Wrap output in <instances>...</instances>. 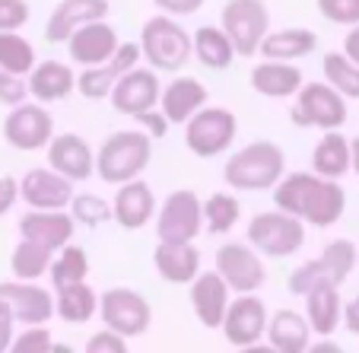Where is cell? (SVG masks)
<instances>
[{
	"label": "cell",
	"mask_w": 359,
	"mask_h": 353,
	"mask_svg": "<svg viewBox=\"0 0 359 353\" xmlns=\"http://www.w3.org/2000/svg\"><path fill=\"white\" fill-rule=\"evenodd\" d=\"M273 207L299 217L305 226L327 229L346 211V191L337 178H325L318 172H283L273 185Z\"/></svg>",
	"instance_id": "6da1fadb"
},
{
	"label": "cell",
	"mask_w": 359,
	"mask_h": 353,
	"mask_svg": "<svg viewBox=\"0 0 359 353\" xmlns=\"http://www.w3.org/2000/svg\"><path fill=\"white\" fill-rule=\"evenodd\" d=\"M286 172V153L273 140H255L232 153L223 166V178L236 191H271Z\"/></svg>",
	"instance_id": "7a4b0ae2"
},
{
	"label": "cell",
	"mask_w": 359,
	"mask_h": 353,
	"mask_svg": "<svg viewBox=\"0 0 359 353\" xmlns=\"http://www.w3.org/2000/svg\"><path fill=\"white\" fill-rule=\"evenodd\" d=\"M153 159V137L147 131H118L105 137L95 153V175L109 185L140 178Z\"/></svg>",
	"instance_id": "3957f363"
},
{
	"label": "cell",
	"mask_w": 359,
	"mask_h": 353,
	"mask_svg": "<svg viewBox=\"0 0 359 353\" xmlns=\"http://www.w3.org/2000/svg\"><path fill=\"white\" fill-rule=\"evenodd\" d=\"M140 55L156 74H175L191 61V35L169 13L149 16L140 29Z\"/></svg>",
	"instance_id": "277c9868"
},
{
	"label": "cell",
	"mask_w": 359,
	"mask_h": 353,
	"mask_svg": "<svg viewBox=\"0 0 359 353\" xmlns=\"http://www.w3.org/2000/svg\"><path fill=\"white\" fill-rule=\"evenodd\" d=\"M245 242L264 258H292L305 245V223L286 211H264L248 220Z\"/></svg>",
	"instance_id": "5b68a950"
},
{
	"label": "cell",
	"mask_w": 359,
	"mask_h": 353,
	"mask_svg": "<svg viewBox=\"0 0 359 353\" xmlns=\"http://www.w3.org/2000/svg\"><path fill=\"white\" fill-rule=\"evenodd\" d=\"M219 29L229 35L238 58H255L261 39L271 32V10L264 0H226L219 10Z\"/></svg>",
	"instance_id": "8992f818"
},
{
	"label": "cell",
	"mask_w": 359,
	"mask_h": 353,
	"mask_svg": "<svg viewBox=\"0 0 359 353\" xmlns=\"http://www.w3.org/2000/svg\"><path fill=\"white\" fill-rule=\"evenodd\" d=\"M236 134H238V118L229 109H219V105H203L201 112H194L184 121V147L201 159L223 156L232 147Z\"/></svg>",
	"instance_id": "52a82bcc"
},
{
	"label": "cell",
	"mask_w": 359,
	"mask_h": 353,
	"mask_svg": "<svg viewBox=\"0 0 359 353\" xmlns=\"http://www.w3.org/2000/svg\"><path fill=\"white\" fill-rule=\"evenodd\" d=\"M292 99L296 102L290 109V118L299 128L337 131L346 124V99L331 83H302Z\"/></svg>",
	"instance_id": "ba28073f"
},
{
	"label": "cell",
	"mask_w": 359,
	"mask_h": 353,
	"mask_svg": "<svg viewBox=\"0 0 359 353\" xmlns=\"http://www.w3.org/2000/svg\"><path fill=\"white\" fill-rule=\"evenodd\" d=\"M99 315L105 328L124 334V338H143L153 325V309H149L147 296L128 286H111L99 296Z\"/></svg>",
	"instance_id": "9c48e42d"
},
{
	"label": "cell",
	"mask_w": 359,
	"mask_h": 353,
	"mask_svg": "<svg viewBox=\"0 0 359 353\" xmlns=\"http://www.w3.org/2000/svg\"><path fill=\"white\" fill-rule=\"evenodd\" d=\"M213 271L226 280L232 293H258L267 284L264 255L251 248L248 242H223L217 248V267Z\"/></svg>",
	"instance_id": "30bf717a"
},
{
	"label": "cell",
	"mask_w": 359,
	"mask_h": 353,
	"mask_svg": "<svg viewBox=\"0 0 359 353\" xmlns=\"http://www.w3.org/2000/svg\"><path fill=\"white\" fill-rule=\"evenodd\" d=\"M203 232V211L201 197L191 188H178L159 207L156 217V239L159 242H194Z\"/></svg>",
	"instance_id": "8fae6325"
},
{
	"label": "cell",
	"mask_w": 359,
	"mask_h": 353,
	"mask_svg": "<svg viewBox=\"0 0 359 353\" xmlns=\"http://www.w3.org/2000/svg\"><path fill=\"white\" fill-rule=\"evenodd\" d=\"M267 328V306L261 302L255 293H238L236 299H229L223 315V331L226 344L236 347V350H255L264 338Z\"/></svg>",
	"instance_id": "7c38bea8"
},
{
	"label": "cell",
	"mask_w": 359,
	"mask_h": 353,
	"mask_svg": "<svg viewBox=\"0 0 359 353\" xmlns=\"http://www.w3.org/2000/svg\"><path fill=\"white\" fill-rule=\"evenodd\" d=\"M55 137V118L45 105H13L10 115L4 118V140L20 153H35L45 149L48 140Z\"/></svg>",
	"instance_id": "4fadbf2b"
},
{
	"label": "cell",
	"mask_w": 359,
	"mask_h": 353,
	"mask_svg": "<svg viewBox=\"0 0 359 353\" xmlns=\"http://www.w3.org/2000/svg\"><path fill=\"white\" fill-rule=\"evenodd\" d=\"M159 76L153 67H130L128 74H121L111 86L109 99H111V109L124 118H134L147 109H156L159 105Z\"/></svg>",
	"instance_id": "5bb4252c"
},
{
	"label": "cell",
	"mask_w": 359,
	"mask_h": 353,
	"mask_svg": "<svg viewBox=\"0 0 359 353\" xmlns=\"http://www.w3.org/2000/svg\"><path fill=\"white\" fill-rule=\"evenodd\" d=\"M0 302L7 306L16 325H48L55 315V293L39 286L35 280L0 284Z\"/></svg>",
	"instance_id": "9a60e30c"
},
{
	"label": "cell",
	"mask_w": 359,
	"mask_h": 353,
	"mask_svg": "<svg viewBox=\"0 0 359 353\" xmlns=\"http://www.w3.org/2000/svg\"><path fill=\"white\" fill-rule=\"evenodd\" d=\"M20 197L32 211H67L70 197H74V182L51 166H39L20 178Z\"/></svg>",
	"instance_id": "2e32d148"
},
{
	"label": "cell",
	"mask_w": 359,
	"mask_h": 353,
	"mask_svg": "<svg viewBox=\"0 0 359 353\" xmlns=\"http://www.w3.org/2000/svg\"><path fill=\"white\" fill-rule=\"evenodd\" d=\"M118 29L109 20H93L86 26H80L70 35L64 45H67V55L74 64L80 67H95V64H105L118 48Z\"/></svg>",
	"instance_id": "e0dca14e"
},
{
	"label": "cell",
	"mask_w": 359,
	"mask_h": 353,
	"mask_svg": "<svg viewBox=\"0 0 359 353\" xmlns=\"http://www.w3.org/2000/svg\"><path fill=\"white\" fill-rule=\"evenodd\" d=\"M48 166L70 182H86L95 175V153L80 134H55L45 147Z\"/></svg>",
	"instance_id": "ac0fdd59"
},
{
	"label": "cell",
	"mask_w": 359,
	"mask_h": 353,
	"mask_svg": "<svg viewBox=\"0 0 359 353\" xmlns=\"http://www.w3.org/2000/svg\"><path fill=\"white\" fill-rule=\"evenodd\" d=\"M115 201H111V220H115L121 229L137 232L156 217V197L153 188L140 178H130V182L115 185Z\"/></svg>",
	"instance_id": "d6986e66"
},
{
	"label": "cell",
	"mask_w": 359,
	"mask_h": 353,
	"mask_svg": "<svg viewBox=\"0 0 359 353\" xmlns=\"http://www.w3.org/2000/svg\"><path fill=\"white\" fill-rule=\"evenodd\" d=\"M188 286H191V309H194L197 321L203 328L219 331L226 306H229V299H232V290L226 286V280L217 271H201Z\"/></svg>",
	"instance_id": "ffe728a7"
},
{
	"label": "cell",
	"mask_w": 359,
	"mask_h": 353,
	"mask_svg": "<svg viewBox=\"0 0 359 353\" xmlns=\"http://www.w3.org/2000/svg\"><path fill=\"white\" fill-rule=\"evenodd\" d=\"M109 16V0H61L45 22V39L51 45H64L80 26Z\"/></svg>",
	"instance_id": "44dd1931"
},
{
	"label": "cell",
	"mask_w": 359,
	"mask_h": 353,
	"mask_svg": "<svg viewBox=\"0 0 359 353\" xmlns=\"http://www.w3.org/2000/svg\"><path fill=\"white\" fill-rule=\"evenodd\" d=\"M76 232V223L70 217V211H32L29 207L20 217V236L32 239V242L45 245V248L57 251L61 245H67Z\"/></svg>",
	"instance_id": "7402d4cb"
},
{
	"label": "cell",
	"mask_w": 359,
	"mask_h": 353,
	"mask_svg": "<svg viewBox=\"0 0 359 353\" xmlns=\"http://www.w3.org/2000/svg\"><path fill=\"white\" fill-rule=\"evenodd\" d=\"M248 83L264 99H292L299 93V86L305 83V76L296 67V61H271V58H264L261 64L251 67Z\"/></svg>",
	"instance_id": "603a6c76"
},
{
	"label": "cell",
	"mask_w": 359,
	"mask_h": 353,
	"mask_svg": "<svg viewBox=\"0 0 359 353\" xmlns=\"http://www.w3.org/2000/svg\"><path fill=\"white\" fill-rule=\"evenodd\" d=\"M305 321L318 338H331L340 328L344 319V299H340V286L334 284H315L305 290Z\"/></svg>",
	"instance_id": "cb8c5ba5"
},
{
	"label": "cell",
	"mask_w": 359,
	"mask_h": 353,
	"mask_svg": "<svg viewBox=\"0 0 359 353\" xmlns=\"http://www.w3.org/2000/svg\"><path fill=\"white\" fill-rule=\"evenodd\" d=\"M207 99H210V93H207V86H203L201 80H194V76H178V80H172L165 89H159L156 109L169 118V124H184L194 112H201L203 105H207Z\"/></svg>",
	"instance_id": "d4e9b609"
},
{
	"label": "cell",
	"mask_w": 359,
	"mask_h": 353,
	"mask_svg": "<svg viewBox=\"0 0 359 353\" xmlns=\"http://www.w3.org/2000/svg\"><path fill=\"white\" fill-rule=\"evenodd\" d=\"M153 267L165 284H191L201 274V251L194 242H159L153 251Z\"/></svg>",
	"instance_id": "484cf974"
},
{
	"label": "cell",
	"mask_w": 359,
	"mask_h": 353,
	"mask_svg": "<svg viewBox=\"0 0 359 353\" xmlns=\"http://www.w3.org/2000/svg\"><path fill=\"white\" fill-rule=\"evenodd\" d=\"M29 95L35 102H61L76 89V74L64 61H35L29 70Z\"/></svg>",
	"instance_id": "4316f807"
},
{
	"label": "cell",
	"mask_w": 359,
	"mask_h": 353,
	"mask_svg": "<svg viewBox=\"0 0 359 353\" xmlns=\"http://www.w3.org/2000/svg\"><path fill=\"white\" fill-rule=\"evenodd\" d=\"M264 338H267V347L277 353H302L312 347V328H309L302 312L280 309L277 315H267Z\"/></svg>",
	"instance_id": "83f0119b"
},
{
	"label": "cell",
	"mask_w": 359,
	"mask_h": 353,
	"mask_svg": "<svg viewBox=\"0 0 359 353\" xmlns=\"http://www.w3.org/2000/svg\"><path fill=\"white\" fill-rule=\"evenodd\" d=\"M318 48V35L312 29H277V32H267L258 45L261 58H271V61H299V58L312 55Z\"/></svg>",
	"instance_id": "f1b7e54d"
},
{
	"label": "cell",
	"mask_w": 359,
	"mask_h": 353,
	"mask_svg": "<svg viewBox=\"0 0 359 353\" xmlns=\"http://www.w3.org/2000/svg\"><path fill=\"white\" fill-rule=\"evenodd\" d=\"M55 293H57L55 296V315L61 321H67V325H86V321L95 319V312H99V296H95V290L86 284V280H80V284H67Z\"/></svg>",
	"instance_id": "f546056e"
},
{
	"label": "cell",
	"mask_w": 359,
	"mask_h": 353,
	"mask_svg": "<svg viewBox=\"0 0 359 353\" xmlns=\"http://www.w3.org/2000/svg\"><path fill=\"white\" fill-rule=\"evenodd\" d=\"M191 58H197L207 70H226L236 58V48L219 26H201L191 35Z\"/></svg>",
	"instance_id": "4dcf8cb0"
},
{
	"label": "cell",
	"mask_w": 359,
	"mask_h": 353,
	"mask_svg": "<svg viewBox=\"0 0 359 353\" xmlns=\"http://www.w3.org/2000/svg\"><path fill=\"white\" fill-rule=\"evenodd\" d=\"M312 172L325 178H344L350 172V140L337 131H325L312 149Z\"/></svg>",
	"instance_id": "1f68e13d"
},
{
	"label": "cell",
	"mask_w": 359,
	"mask_h": 353,
	"mask_svg": "<svg viewBox=\"0 0 359 353\" xmlns=\"http://www.w3.org/2000/svg\"><path fill=\"white\" fill-rule=\"evenodd\" d=\"M48 277H51L55 290H61V286H67V284H80V280H86L89 277L86 248H80V245H74V242L61 245V248L55 251V258H51Z\"/></svg>",
	"instance_id": "d6a6232c"
},
{
	"label": "cell",
	"mask_w": 359,
	"mask_h": 353,
	"mask_svg": "<svg viewBox=\"0 0 359 353\" xmlns=\"http://www.w3.org/2000/svg\"><path fill=\"white\" fill-rule=\"evenodd\" d=\"M51 258H55L51 248L32 242V239H20V245H16L13 255H10V271H13L16 280H39L48 274Z\"/></svg>",
	"instance_id": "836d02e7"
},
{
	"label": "cell",
	"mask_w": 359,
	"mask_h": 353,
	"mask_svg": "<svg viewBox=\"0 0 359 353\" xmlns=\"http://www.w3.org/2000/svg\"><path fill=\"white\" fill-rule=\"evenodd\" d=\"M201 211H203V226H207L210 236H226L242 217V204L229 191H217L207 201H201Z\"/></svg>",
	"instance_id": "e575fe53"
},
{
	"label": "cell",
	"mask_w": 359,
	"mask_h": 353,
	"mask_svg": "<svg viewBox=\"0 0 359 353\" xmlns=\"http://www.w3.org/2000/svg\"><path fill=\"white\" fill-rule=\"evenodd\" d=\"M321 74L325 83H331L344 99H359V64L350 61L344 51H331L321 58Z\"/></svg>",
	"instance_id": "d590c367"
},
{
	"label": "cell",
	"mask_w": 359,
	"mask_h": 353,
	"mask_svg": "<svg viewBox=\"0 0 359 353\" xmlns=\"http://www.w3.org/2000/svg\"><path fill=\"white\" fill-rule=\"evenodd\" d=\"M35 67V45L20 32H0V70L26 76Z\"/></svg>",
	"instance_id": "8d00e7d4"
},
{
	"label": "cell",
	"mask_w": 359,
	"mask_h": 353,
	"mask_svg": "<svg viewBox=\"0 0 359 353\" xmlns=\"http://www.w3.org/2000/svg\"><path fill=\"white\" fill-rule=\"evenodd\" d=\"M67 207H70V217H74L76 226L95 229V226H105L111 220V204L99 194H89V191L86 194H74Z\"/></svg>",
	"instance_id": "74e56055"
},
{
	"label": "cell",
	"mask_w": 359,
	"mask_h": 353,
	"mask_svg": "<svg viewBox=\"0 0 359 353\" xmlns=\"http://www.w3.org/2000/svg\"><path fill=\"white\" fill-rule=\"evenodd\" d=\"M115 80L118 74L105 61V64H95V67H83L80 76H76V89H80L83 99H109Z\"/></svg>",
	"instance_id": "f35d334b"
},
{
	"label": "cell",
	"mask_w": 359,
	"mask_h": 353,
	"mask_svg": "<svg viewBox=\"0 0 359 353\" xmlns=\"http://www.w3.org/2000/svg\"><path fill=\"white\" fill-rule=\"evenodd\" d=\"M55 347H57L55 338H51V331L45 325H26V331L13 334V340H10L13 353H51Z\"/></svg>",
	"instance_id": "ab89813d"
},
{
	"label": "cell",
	"mask_w": 359,
	"mask_h": 353,
	"mask_svg": "<svg viewBox=\"0 0 359 353\" xmlns=\"http://www.w3.org/2000/svg\"><path fill=\"white\" fill-rule=\"evenodd\" d=\"M318 13L334 26H356L359 22V0H315Z\"/></svg>",
	"instance_id": "60d3db41"
},
{
	"label": "cell",
	"mask_w": 359,
	"mask_h": 353,
	"mask_svg": "<svg viewBox=\"0 0 359 353\" xmlns=\"http://www.w3.org/2000/svg\"><path fill=\"white\" fill-rule=\"evenodd\" d=\"M29 4L26 0H0V32H16L29 22Z\"/></svg>",
	"instance_id": "b9f144b4"
},
{
	"label": "cell",
	"mask_w": 359,
	"mask_h": 353,
	"mask_svg": "<svg viewBox=\"0 0 359 353\" xmlns=\"http://www.w3.org/2000/svg\"><path fill=\"white\" fill-rule=\"evenodd\" d=\"M26 95H29V86L22 76L10 74V70H0V105L13 109V105L26 102Z\"/></svg>",
	"instance_id": "7bdbcfd3"
},
{
	"label": "cell",
	"mask_w": 359,
	"mask_h": 353,
	"mask_svg": "<svg viewBox=\"0 0 359 353\" xmlns=\"http://www.w3.org/2000/svg\"><path fill=\"white\" fill-rule=\"evenodd\" d=\"M124 350H128V338L111 331V328H102L99 334H93L86 340V353H124Z\"/></svg>",
	"instance_id": "ee69618b"
},
{
	"label": "cell",
	"mask_w": 359,
	"mask_h": 353,
	"mask_svg": "<svg viewBox=\"0 0 359 353\" xmlns=\"http://www.w3.org/2000/svg\"><path fill=\"white\" fill-rule=\"evenodd\" d=\"M130 121H137L140 128H147V134L153 137V140H163V137L169 134V128H172L169 118H165L159 109H147V112H140V115H134Z\"/></svg>",
	"instance_id": "f6af8a7d"
},
{
	"label": "cell",
	"mask_w": 359,
	"mask_h": 353,
	"mask_svg": "<svg viewBox=\"0 0 359 353\" xmlns=\"http://www.w3.org/2000/svg\"><path fill=\"white\" fill-rule=\"evenodd\" d=\"M20 201V182L13 175H0V217H7Z\"/></svg>",
	"instance_id": "bcb514c9"
},
{
	"label": "cell",
	"mask_w": 359,
	"mask_h": 353,
	"mask_svg": "<svg viewBox=\"0 0 359 353\" xmlns=\"http://www.w3.org/2000/svg\"><path fill=\"white\" fill-rule=\"evenodd\" d=\"M153 4L169 16H194L207 0H153Z\"/></svg>",
	"instance_id": "7dc6e473"
},
{
	"label": "cell",
	"mask_w": 359,
	"mask_h": 353,
	"mask_svg": "<svg viewBox=\"0 0 359 353\" xmlns=\"http://www.w3.org/2000/svg\"><path fill=\"white\" fill-rule=\"evenodd\" d=\"M340 325H346V331L359 338V296L344 302V319H340Z\"/></svg>",
	"instance_id": "c3c4849f"
},
{
	"label": "cell",
	"mask_w": 359,
	"mask_h": 353,
	"mask_svg": "<svg viewBox=\"0 0 359 353\" xmlns=\"http://www.w3.org/2000/svg\"><path fill=\"white\" fill-rule=\"evenodd\" d=\"M344 55L350 58V61L359 64V22H356V26H350V32H346V39H344Z\"/></svg>",
	"instance_id": "681fc988"
},
{
	"label": "cell",
	"mask_w": 359,
	"mask_h": 353,
	"mask_svg": "<svg viewBox=\"0 0 359 353\" xmlns=\"http://www.w3.org/2000/svg\"><path fill=\"white\" fill-rule=\"evenodd\" d=\"M13 325H16V321L10 319V315H4V319H0V353L10 350V340H13Z\"/></svg>",
	"instance_id": "f907efd6"
},
{
	"label": "cell",
	"mask_w": 359,
	"mask_h": 353,
	"mask_svg": "<svg viewBox=\"0 0 359 353\" xmlns=\"http://www.w3.org/2000/svg\"><path fill=\"white\" fill-rule=\"evenodd\" d=\"M350 169L359 175V137L356 140H350Z\"/></svg>",
	"instance_id": "816d5d0a"
},
{
	"label": "cell",
	"mask_w": 359,
	"mask_h": 353,
	"mask_svg": "<svg viewBox=\"0 0 359 353\" xmlns=\"http://www.w3.org/2000/svg\"><path fill=\"white\" fill-rule=\"evenodd\" d=\"M309 350H327V353H331V350H334V353H337V350H340V347H337V344H334V340H325V344H315V347H309Z\"/></svg>",
	"instance_id": "f5cc1de1"
},
{
	"label": "cell",
	"mask_w": 359,
	"mask_h": 353,
	"mask_svg": "<svg viewBox=\"0 0 359 353\" xmlns=\"http://www.w3.org/2000/svg\"><path fill=\"white\" fill-rule=\"evenodd\" d=\"M4 315H10V312H7V306H4V302H0V319H4Z\"/></svg>",
	"instance_id": "db71d44e"
}]
</instances>
